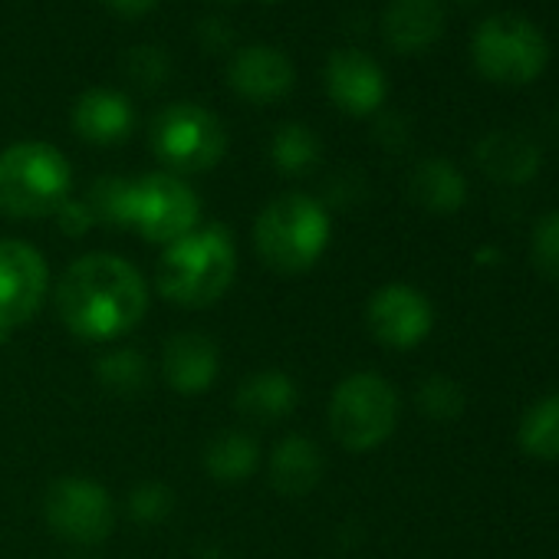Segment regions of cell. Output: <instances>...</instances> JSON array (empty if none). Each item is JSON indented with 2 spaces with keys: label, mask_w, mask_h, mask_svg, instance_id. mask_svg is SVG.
Wrapping results in <instances>:
<instances>
[{
  "label": "cell",
  "mask_w": 559,
  "mask_h": 559,
  "mask_svg": "<svg viewBox=\"0 0 559 559\" xmlns=\"http://www.w3.org/2000/svg\"><path fill=\"white\" fill-rule=\"evenodd\" d=\"M234 408L257 425H273L297 408V382L280 369L253 372L237 385Z\"/></svg>",
  "instance_id": "obj_18"
},
{
  "label": "cell",
  "mask_w": 559,
  "mask_h": 559,
  "mask_svg": "<svg viewBox=\"0 0 559 559\" xmlns=\"http://www.w3.org/2000/svg\"><path fill=\"white\" fill-rule=\"evenodd\" d=\"M330 214L310 194H280L270 201L253 224L257 257L284 276H297L317 266L330 247Z\"/></svg>",
  "instance_id": "obj_3"
},
{
  "label": "cell",
  "mask_w": 559,
  "mask_h": 559,
  "mask_svg": "<svg viewBox=\"0 0 559 559\" xmlns=\"http://www.w3.org/2000/svg\"><path fill=\"white\" fill-rule=\"evenodd\" d=\"M44 516L60 539L96 546L109 539L116 526V503L109 490L90 477H60L44 497Z\"/></svg>",
  "instance_id": "obj_9"
},
{
  "label": "cell",
  "mask_w": 559,
  "mask_h": 559,
  "mask_svg": "<svg viewBox=\"0 0 559 559\" xmlns=\"http://www.w3.org/2000/svg\"><path fill=\"white\" fill-rule=\"evenodd\" d=\"M399 412V392L389 379L376 372H353L330 399V431L346 451L366 454L395 435Z\"/></svg>",
  "instance_id": "obj_5"
},
{
  "label": "cell",
  "mask_w": 559,
  "mask_h": 559,
  "mask_svg": "<svg viewBox=\"0 0 559 559\" xmlns=\"http://www.w3.org/2000/svg\"><path fill=\"white\" fill-rule=\"evenodd\" d=\"M234 276H237L234 237L227 227L207 224V227H194L191 234L165 247L155 270V284L168 304L204 310L230 290Z\"/></svg>",
  "instance_id": "obj_2"
},
{
  "label": "cell",
  "mask_w": 559,
  "mask_h": 559,
  "mask_svg": "<svg viewBox=\"0 0 559 559\" xmlns=\"http://www.w3.org/2000/svg\"><path fill=\"white\" fill-rule=\"evenodd\" d=\"M126 70H129V76H132L135 83H142V86H158V83H165V76H168V60H165L158 50H148V57H145V50H132L129 60H126Z\"/></svg>",
  "instance_id": "obj_28"
},
{
  "label": "cell",
  "mask_w": 559,
  "mask_h": 559,
  "mask_svg": "<svg viewBox=\"0 0 559 559\" xmlns=\"http://www.w3.org/2000/svg\"><path fill=\"white\" fill-rule=\"evenodd\" d=\"M217 346L204 333H178L162 349V376L181 395L207 392L217 379Z\"/></svg>",
  "instance_id": "obj_13"
},
{
  "label": "cell",
  "mask_w": 559,
  "mask_h": 559,
  "mask_svg": "<svg viewBox=\"0 0 559 559\" xmlns=\"http://www.w3.org/2000/svg\"><path fill=\"white\" fill-rule=\"evenodd\" d=\"M266 477L276 493L307 497L317 490V484L323 477V454L310 438L290 435L273 448V454L266 461Z\"/></svg>",
  "instance_id": "obj_17"
},
{
  "label": "cell",
  "mask_w": 559,
  "mask_h": 559,
  "mask_svg": "<svg viewBox=\"0 0 559 559\" xmlns=\"http://www.w3.org/2000/svg\"><path fill=\"white\" fill-rule=\"evenodd\" d=\"M326 90L340 109L353 116H369L385 99V76L372 57L359 50H340L326 63Z\"/></svg>",
  "instance_id": "obj_12"
},
{
  "label": "cell",
  "mask_w": 559,
  "mask_h": 559,
  "mask_svg": "<svg viewBox=\"0 0 559 559\" xmlns=\"http://www.w3.org/2000/svg\"><path fill=\"white\" fill-rule=\"evenodd\" d=\"M57 221H60V227H63L70 237H80V234H86L90 227H96V221H93L86 201H67V204L57 211Z\"/></svg>",
  "instance_id": "obj_29"
},
{
  "label": "cell",
  "mask_w": 559,
  "mask_h": 559,
  "mask_svg": "<svg viewBox=\"0 0 559 559\" xmlns=\"http://www.w3.org/2000/svg\"><path fill=\"white\" fill-rule=\"evenodd\" d=\"M70 162L47 142H17L0 152V211L47 217L70 201Z\"/></svg>",
  "instance_id": "obj_4"
},
{
  "label": "cell",
  "mask_w": 559,
  "mask_h": 559,
  "mask_svg": "<svg viewBox=\"0 0 559 559\" xmlns=\"http://www.w3.org/2000/svg\"><path fill=\"white\" fill-rule=\"evenodd\" d=\"M530 257H533V266L549 280V284L559 287V211L546 214V217L533 227Z\"/></svg>",
  "instance_id": "obj_26"
},
{
  "label": "cell",
  "mask_w": 559,
  "mask_h": 559,
  "mask_svg": "<svg viewBox=\"0 0 559 559\" xmlns=\"http://www.w3.org/2000/svg\"><path fill=\"white\" fill-rule=\"evenodd\" d=\"M152 148L171 171L194 175L214 168L224 158L227 135L217 116H211L201 106L178 103L155 116Z\"/></svg>",
  "instance_id": "obj_8"
},
{
  "label": "cell",
  "mask_w": 559,
  "mask_h": 559,
  "mask_svg": "<svg viewBox=\"0 0 559 559\" xmlns=\"http://www.w3.org/2000/svg\"><path fill=\"white\" fill-rule=\"evenodd\" d=\"M474 158L480 165V171L500 185H530L543 165V152L539 145L523 135V132H510V129H497L487 132L477 148Z\"/></svg>",
  "instance_id": "obj_15"
},
{
  "label": "cell",
  "mask_w": 559,
  "mask_h": 559,
  "mask_svg": "<svg viewBox=\"0 0 559 559\" xmlns=\"http://www.w3.org/2000/svg\"><path fill=\"white\" fill-rule=\"evenodd\" d=\"M230 86L250 103L284 99L294 86V63L270 47H247L230 60Z\"/></svg>",
  "instance_id": "obj_14"
},
{
  "label": "cell",
  "mask_w": 559,
  "mask_h": 559,
  "mask_svg": "<svg viewBox=\"0 0 559 559\" xmlns=\"http://www.w3.org/2000/svg\"><path fill=\"white\" fill-rule=\"evenodd\" d=\"M53 304L73 336L86 343H112L142 323L148 287L126 257L86 253L63 270Z\"/></svg>",
  "instance_id": "obj_1"
},
{
  "label": "cell",
  "mask_w": 559,
  "mask_h": 559,
  "mask_svg": "<svg viewBox=\"0 0 559 559\" xmlns=\"http://www.w3.org/2000/svg\"><path fill=\"white\" fill-rule=\"evenodd\" d=\"M408 194L431 214H454L467 201V181L448 158H425L408 178Z\"/></svg>",
  "instance_id": "obj_20"
},
{
  "label": "cell",
  "mask_w": 559,
  "mask_h": 559,
  "mask_svg": "<svg viewBox=\"0 0 559 559\" xmlns=\"http://www.w3.org/2000/svg\"><path fill=\"white\" fill-rule=\"evenodd\" d=\"M270 158L280 171L304 175L320 162V142L307 126L287 122L284 129H276V135L270 142Z\"/></svg>",
  "instance_id": "obj_24"
},
{
  "label": "cell",
  "mask_w": 559,
  "mask_h": 559,
  "mask_svg": "<svg viewBox=\"0 0 559 559\" xmlns=\"http://www.w3.org/2000/svg\"><path fill=\"white\" fill-rule=\"evenodd\" d=\"M464 405H467L464 389L448 376H428L418 385V408L431 421H454V418H461Z\"/></svg>",
  "instance_id": "obj_25"
},
{
  "label": "cell",
  "mask_w": 559,
  "mask_h": 559,
  "mask_svg": "<svg viewBox=\"0 0 559 559\" xmlns=\"http://www.w3.org/2000/svg\"><path fill=\"white\" fill-rule=\"evenodd\" d=\"M516 444L533 461H559V392L536 399L516 428Z\"/></svg>",
  "instance_id": "obj_22"
},
{
  "label": "cell",
  "mask_w": 559,
  "mask_h": 559,
  "mask_svg": "<svg viewBox=\"0 0 559 559\" xmlns=\"http://www.w3.org/2000/svg\"><path fill=\"white\" fill-rule=\"evenodd\" d=\"M260 467V444L243 431L217 435L204 451V471L217 484H243Z\"/></svg>",
  "instance_id": "obj_21"
},
{
  "label": "cell",
  "mask_w": 559,
  "mask_h": 559,
  "mask_svg": "<svg viewBox=\"0 0 559 559\" xmlns=\"http://www.w3.org/2000/svg\"><path fill=\"white\" fill-rule=\"evenodd\" d=\"M171 507H175V497L162 484H139L129 493V513L139 523H158V520H165L171 513Z\"/></svg>",
  "instance_id": "obj_27"
},
{
  "label": "cell",
  "mask_w": 559,
  "mask_h": 559,
  "mask_svg": "<svg viewBox=\"0 0 559 559\" xmlns=\"http://www.w3.org/2000/svg\"><path fill=\"white\" fill-rule=\"evenodd\" d=\"M109 8H116L119 14H145L155 8V0H106Z\"/></svg>",
  "instance_id": "obj_30"
},
{
  "label": "cell",
  "mask_w": 559,
  "mask_h": 559,
  "mask_svg": "<svg viewBox=\"0 0 559 559\" xmlns=\"http://www.w3.org/2000/svg\"><path fill=\"white\" fill-rule=\"evenodd\" d=\"M201 221L198 194L178 175H145L129 181L126 227L139 230L148 243H175Z\"/></svg>",
  "instance_id": "obj_7"
},
{
  "label": "cell",
  "mask_w": 559,
  "mask_h": 559,
  "mask_svg": "<svg viewBox=\"0 0 559 559\" xmlns=\"http://www.w3.org/2000/svg\"><path fill=\"white\" fill-rule=\"evenodd\" d=\"M73 129L93 145H116L132 129V106L116 90H90L73 109Z\"/></svg>",
  "instance_id": "obj_19"
},
{
  "label": "cell",
  "mask_w": 559,
  "mask_h": 559,
  "mask_svg": "<svg viewBox=\"0 0 559 559\" xmlns=\"http://www.w3.org/2000/svg\"><path fill=\"white\" fill-rule=\"evenodd\" d=\"M382 31L399 53H425L444 34L441 0H392Z\"/></svg>",
  "instance_id": "obj_16"
},
{
  "label": "cell",
  "mask_w": 559,
  "mask_h": 559,
  "mask_svg": "<svg viewBox=\"0 0 559 559\" xmlns=\"http://www.w3.org/2000/svg\"><path fill=\"white\" fill-rule=\"evenodd\" d=\"M477 70L503 86H523L536 80L549 63V44L536 24L516 14H493L474 31Z\"/></svg>",
  "instance_id": "obj_6"
},
{
  "label": "cell",
  "mask_w": 559,
  "mask_h": 559,
  "mask_svg": "<svg viewBox=\"0 0 559 559\" xmlns=\"http://www.w3.org/2000/svg\"><path fill=\"white\" fill-rule=\"evenodd\" d=\"M50 294V266L44 253L17 237L0 240V333L27 326Z\"/></svg>",
  "instance_id": "obj_10"
},
{
  "label": "cell",
  "mask_w": 559,
  "mask_h": 559,
  "mask_svg": "<svg viewBox=\"0 0 559 559\" xmlns=\"http://www.w3.org/2000/svg\"><path fill=\"white\" fill-rule=\"evenodd\" d=\"M4 340H8V333H0V343H4Z\"/></svg>",
  "instance_id": "obj_31"
},
{
  "label": "cell",
  "mask_w": 559,
  "mask_h": 559,
  "mask_svg": "<svg viewBox=\"0 0 559 559\" xmlns=\"http://www.w3.org/2000/svg\"><path fill=\"white\" fill-rule=\"evenodd\" d=\"M96 379L103 389L116 395H142L148 389L152 369L142 353L135 349H112L96 362Z\"/></svg>",
  "instance_id": "obj_23"
},
{
  "label": "cell",
  "mask_w": 559,
  "mask_h": 559,
  "mask_svg": "<svg viewBox=\"0 0 559 559\" xmlns=\"http://www.w3.org/2000/svg\"><path fill=\"white\" fill-rule=\"evenodd\" d=\"M366 323L376 343L385 349H415L421 340H428L435 326L431 300L412 287V284H385L372 294L366 307Z\"/></svg>",
  "instance_id": "obj_11"
}]
</instances>
